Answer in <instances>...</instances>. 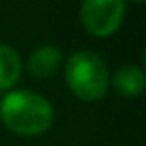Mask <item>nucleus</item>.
Returning <instances> with one entry per match:
<instances>
[{"mask_svg": "<svg viewBox=\"0 0 146 146\" xmlns=\"http://www.w3.org/2000/svg\"><path fill=\"white\" fill-rule=\"evenodd\" d=\"M0 118L20 136H36L52 126L54 110L52 104L36 92L14 90L0 102Z\"/></svg>", "mask_w": 146, "mask_h": 146, "instance_id": "1", "label": "nucleus"}, {"mask_svg": "<svg viewBox=\"0 0 146 146\" xmlns=\"http://www.w3.org/2000/svg\"><path fill=\"white\" fill-rule=\"evenodd\" d=\"M66 82L80 100H100L108 90V68L96 52H74L66 62Z\"/></svg>", "mask_w": 146, "mask_h": 146, "instance_id": "2", "label": "nucleus"}, {"mask_svg": "<svg viewBox=\"0 0 146 146\" xmlns=\"http://www.w3.org/2000/svg\"><path fill=\"white\" fill-rule=\"evenodd\" d=\"M124 0H82L80 20L94 36H110L124 18Z\"/></svg>", "mask_w": 146, "mask_h": 146, "instance_id": "3", "label": "nucleus"}, {"mask_svg": "<svg viewBox=\"0 0 146 146\" xmlns=\"http://www.w3.org/2000/svg\"><path fill=\"white\" fill-rule=\"evenodd\" d=\"M62 62V52L56 46H40L28 58V72L36 78H48L56 74Z\"/></svg>", "mask_w": 146, "mask_h": 146, "instance_id": "4", "label": "nucleus"}, {"mask_svg": "<svg viewBox=\"0 0 146 146\" xmlns=\"http://www.w3.org/2000/svg\"><path fill=\"white\" fill-rule=\"evenodd\" d=\"M22 72V62L18 52L8 46V44H0V90H8L12 88Z\"/></svg>", "mask_w": 146, "mask_h": 146, "instance_id": "5", "label": "nucleus"}, {"mask_svg": "<svg viewBox=\"0 0 146 146\" xmlns=\"http://www.w3.org/2000/svg\"><path fill=\"white\" fill-rule=\"evenodd\" d=\"M114 86L126 98H134L144 90V72L134 64H124L114 74Z\"/></svg>", "mask_w": 146, "mask_h": 146, "instance_id": "6", "label": "nucleus"}, {"mask_svg": "<svg viewBox=\"0 0 146 146\" xmlns=\"http://www.w3.org/2000/svg\"><path fill=\"white\" fill-rule=\"evenodd\" d=\"M136 2H142V0H136Z\"/></svg>", "mask_w": 146, "mask_h": 146, "instance_id": "7", "label": "nucleus"}]
</instances>
